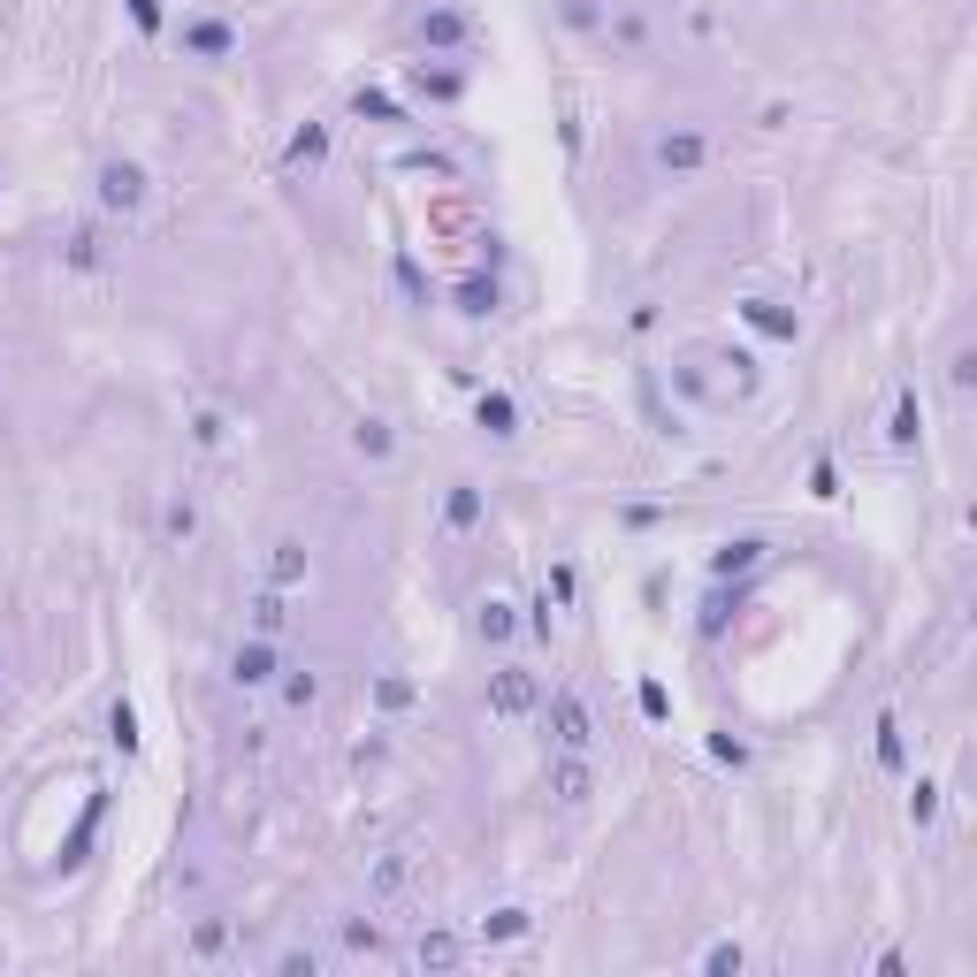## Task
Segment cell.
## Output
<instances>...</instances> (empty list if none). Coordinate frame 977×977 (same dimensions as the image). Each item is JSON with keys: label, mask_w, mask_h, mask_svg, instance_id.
Returning a JSON list of instances; mask_svg holds the SVG:
<instances>
[{"label": "cell", "mask_w": 977, "mask_h": 977, "mask_svg": "<svg viewBox=\"0 0 977 977\" xmlns=\"http://www.w3.org/2000/svg\"><path fill=\"white\" fill-rule=\"evenodd\" d=\"M276 664H283V656L268 650V642H245V650H229V680H237V687H268Z\"/></svg>", "instance_id": "cell-1"}, {"label": "cell", "mask_w": 977, "mask_h": 977, "mask_svg": "<svg viewBox=\"0 0 977 977\" xmlns=\"http://www.w3.org/2000/svg\"><path fill=\"white\" fill-rule=\"evenodd\" d=\"M482 642H512V611L504 604H482Z\"/></svg>", "instance_id": "cell-4"}, {"label": "cell", "mask_w": 977, "mask_h": 977, "mask_svg": "<svg viewBox=\"0 0 977 977\" xmlns=\"http://www.w3.org/2000/svg\"><path fill=\"white\" fill-rule=\"evenodd\" d=\"M596 733H588V710L573 703V695H558V749H588Z\"/></svg>", "instance_id": "cell-2"}, {"label": "cell", "mask_w": 977, "mask_h": 977, "mask_svg": "<svg viewBox=\"0 0 977 977\" xmlns=\"http://www.w3.org/2000/svg\"><path fill=\"white\" fill-rule=\"evenodd\" d=\"M588 787H596L588 764H558V795H565V802H588Z\"/></svg>", "instance_id": "cell-3"}]
</instances>
